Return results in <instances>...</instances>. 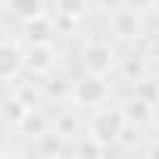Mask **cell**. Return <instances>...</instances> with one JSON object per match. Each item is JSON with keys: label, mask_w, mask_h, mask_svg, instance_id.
Wrapping results in <instances>:
<instances>
[{"label": "cell", "mask_w": 159, "mask_h": 159, "mask_svg": "<svg viewBox=\"0 0 159 159\" xmlns=\"http://www.w3.org/2000/svg\"><path fill=\"white\" fill-rule=\"evenodd\" d=\"M122 125H125L122 106H109V100H106V103L94 106V112L88 119V137H94L97 143L109 147V143H116V134L122 131Z\"/></svg>", "instance_id": "6da1fadb"}, {"label": "cell", "mask_w": 159, "mask_h": 159, "mask_svg": "<svg viewBox=\"0 0 159 159\" xmlns=\"http://www.w3.org/2000/svg\"><path fill=\"white\" fill-rule=\"evenodd\" d=\"M69 97H72L75 106L94 109V106H100V103L109 100V84H106L103 75H91V72H84L75 84H69Z\"/></svg>", "instance_id": "7a4b0ae2"}, {"label": "cell", "mask_w": 159, "mask_h": 159, "mask_svg": "<svg viewBox=\"0 0 159 159\" xmlns=\"http://www.w3.org/2000/svg\"><path fill=\"white\" fill-rule=\"evenodd\" d=\"M78 56H81V69H84V72L103 75V78L119 66V53H116V47H112L109 41H88Z\"/></svg>", "instance_id": "3957f363"}, {"label": "cell", "mask_w": 159, "mask_h": 159, "mask_svg": "<svg viewBox=\"0 0 159 159\" xmlns=\"http://www.w3.org/2000/svg\"><path fill=\"white\" fill-rule=\"evenodd\" d=\"M56 66H59V50L53 41L28 44L22 50V69H28L31 75H50Z\"/></svg>", "instance_id": "277c9868"}, {"label": "cell", "mask_w": 159, "mask_h": 159, "mask_svg": "<svg viewBox=\"0 0 159 159\" xmlns=\"http://www.w3.org/2000/svg\"><path fill=\"white\" fill-rule=\"evenodd\" d=\"M109 28L119 41H137L143 34V16L128 10V7H119L109 13Z\"/></svg>", "instance_id": "5b68a950"}, {"label": "cell", "mask_w": 159, "mask_h": 159, "mask_svg": "<svg viewBox=\"0 0 159 159\" xmlns=\"http://www.w3.org/2000/svg\"><path fill=\"white\" fill-rule=\"evenodd\" d=\"M22 72V47L16 41H0V81H16Z\"/></svg>", "instance_id": "8992f818"}, {"label": "cell", "mask_w": 159, "mask_h": 159, "mask_svg": "<svg viewBox=\"0 0 159 159\" xmlns=\"http://www.w3.org/2000/svg\"><path fill=\"white\" fill-rule=\"evenodd\" d=\"M122 116H125V122H131V125H137V128H147V125H153V119H156V106L150 103V100H143V97H131V100H125L122 103Z\"/></svg>", "instance_id": "52a82bcc"}, {"label": "cell", "mask_w": 159, "mask_h": 159, "mask_svg": "<svg viewBox=\"0 0 159 159\" xmlns=\"http://www.w3.org/2000/svg\"><path fill=\"white\" fill-rule=\"evenodd\" d=\"M22 34H25V41H28V44L53 41V38H56V25H53V19H50L47 13H41V16H34V19H25V22H22Z\"/></svg>", "instance_id": "ba28073f"}, {"label": "cell", "mask_w": 159, "mask_h": 159, "mask_svg": "<svg viewBox=\"0 0 159 159\" xmlns=\"http://www.w3.org/2000/svg\"><path fill=\"white\" fill-rule=\"evenodd\" d=\"M50 128V119H47V112L44 109H38V106H28L25 112H22V119L16 122V131L22 134V137H38V134H44Z\"/></svg>", "instance_id": "9c48e42d"}, {"label": "cell", "mask_w": 159, "mask_h": 159, "mask_svg": "<svg viewBox=\"0 0 159 159\" xmlns=\"http://www.w3.org/2000/svg\"><path fill=\"white\" fill-rule=\"evenodd\" d=\"M150 66H153V62H147L140 53H131V56L122 59V78L131 81V84H137V81H143V78L150 75Z\"/></svg>", "instance_id": "30bf717a"}, {"label": "cell", "mask_w": 159, "mask_h": 159, "mask_svg": "<svg viewBox=\"0 0 159 159\" xmlns=\"http://www.w3.org/2000/svg\"><path fill=\"white\" fill-rule=\"evenodd\" d=\"M62 140H66L62 134H56V131H50V128H47L44 134H38V137H34V150H38L41 156H59V153H69Z\"/></svg>", "instance_id": "8fae6325"}, {"label": "cell", "mask_w": 159, "mask_h": 159, "mask_svg": "<svg viewBox=\"0 0 159 159\" xmlns=\"http://www.w3.org/2000/svg\"><path fill=\"white\" fill-rule=\"evenodd\" d=\"M116 143H119L125 153H137V150H140V143H143V128H137V125L125 122V125H122V131L116 134Z\"/></svg>", "instance_id": "7c38bea8"}, {"label": "cell", "mask_w": 159, "mask_h": 159, "mask_svg": "<svg viewBox=\"0 0 159 159\" xmlns=\"http://www.w3.org/2000/svg\"><path fill=\"white\" fill-rule=\"evenodd\" d=\"M7 7H10L13 16H19L25 22V19H34V16L44 13V0H7Z\"/></svg>", "instance_id": "4fadbf2b"}, {"label": "cell", "mask_w": 159, "mask_h": 159, "mask_svg": "<svg viewBox=\"0 0 159 159\" xmlns=\"http://www.w3.org/2000/svg\"><path fill=\"white\" fill-rule=\"evenodd\" d=\"M25 109H28V106H25L16 94H10L3 103H0V119H3L7 125H13V128H16V122L22 119V112H25Z\"/></svg>", "instance_id": "5bb4252c"}, {"label": "cell", "mask_w": 159, "mask_h": 159, "mask_svg": "<svg viewBox=\"0 0 159 159\" xmlns=\"http://www.w3.org/2000/svg\"><path fill=\"white\" fill-rule=\"evenodd\" d=\"M56 134L62 137H78V116L75 109H62L59 119H56Z\"/></svg>", "instance_id": "9a60e30c"}, {"label": "cell", "mask_w": 159, "mask_h": 159, "mask_svg": "<svg viewBox=\"0 0 159 159\" xmlns=\"http://www.w3.org/2000/svg\"><path fill=\"white\" fill-rule=\"evenodd\" d=\"M56 13H59V16L84 19V13H88V0H56Z\"/></svg>", "instance_id": "2e32d148"}, {"label": "cell", "mask_w": 159, "mask_h": 159, "mask_svg": "<svg viewBox=\"0 0 159 159\" xmlns=\"http://www.w3.org/2000/svg\"><path fill=\"white\" fill-rule=\"evenodd\" d=\"M109 147H103V143H97L94 137H84V140H78L69 153H75V156H103Z\"/></svg>", "instance_id": "e0dca14e"}, {"label": "cell", "mask_w": 159, "mask_h": 159, "mask_svg": "<svg viewBox=\"0 0 159 159\" xmlns=\"http://www.w3.org/2000/svg\"><path fill=\"white\" fill-rule=\"evenodd\" d=\"M122 7H128V10H134V13H153V7H156V0H122Z\"/></svg>", "instance_id": "ac0fdd59"}, {"label": "cell", "mask_w": 159, "mask_h": 159, "mask_svg": "<svg viewBox=\"0 0 159 159\" xmlns=\"http://www.w3.org/2000/svg\"><path fill=\"white\" fill-rule=\"evenodd\" d=\"M16 97H19L25 106H34V103H38V91H34L31 84H19V88H16Z\"/></svg>", "instance_id": "d6986e66"}, {"label": "cell", "mask_w": 159, "mask_h": 159, "mask_svg": "<svg viewBox=\"0 0 159 159\" xmlns=\"http://www.w3.org/2000/svg\"><path fill=\"white\" fill-rule=\"evenodd\" d=\"M47 94H50L53 100H62V97H69V84H66V81H50Z\"/></svg>", "instance_id": "ffe728a7"}, {"label": "cell", "mask_w": 159, "mask_h": 159, "mask_svg": "<svg viewBox=\"0 0 159 159\" xmlns=\"http://www.w3.org/2000/svg\"><path fill=\"white\" fill-rule=\"evenodd\" d=\"M97 7H100V10H106V13H112V10H119V7H122V0H97Z\"/></svg>", "instance_id": "44dd1931"}]
</instances>
